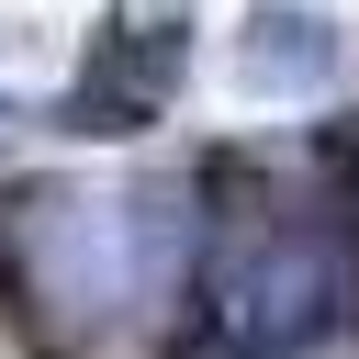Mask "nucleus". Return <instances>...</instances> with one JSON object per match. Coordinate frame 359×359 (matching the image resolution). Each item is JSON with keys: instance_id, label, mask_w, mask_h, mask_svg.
Listing matches in <instances>:
<instances>
[{"instance_id": "1", "label": "nucleus", "mask_w": 359, "mask_h": 359, "mask_svg": "<svg viewBox=\"0 0 359 359\" xmlns=\"http://www.w3.org/2000/svg\"><path fill=\"white\" fill-rule=\"evenodd\" d=\"M348 303H359V280L337 269V236L258 224V236L202 247V269H191V325H180L168 359H280V348L325 337Z\"/></svg>"}, {"instance_id": "2", "label": "nucleus", "mask_w": 359, "mask_h": 359, "mask_svg": "<svg viewBox=\"0 0 359 359\" xmlns=\"http://www.w3.org/2000/svg\"><path fill=\"white\" fill-rule=\"evenodd\" d=\"M180 67H191V45H180L168 22H101V45H90L79 90L56 101V123H67V135L123 146V135H146V123L180 101Z\"/></svg>"}, {"instance_id": "3", "label": "nucleus", "mask_w": 359, "mask_h": 359, "mask_svg": "<svg viewBox=\"0 0 359 359\" xmlns=\"http://www.w3.org/2000/svg\"><path fill=\"white\" fill-rule=\"evenodd\" d=\"M236 79L247 90H325L337 79V22L325 11H292V0H258L247 11V45H236Z\"/></svg>"}, {"instance_id": "4", "label": "nucleus", "mask_w": 359, "mask_h": 359, "mask_svg": "<svg viewBox=\"0 0 359 359\" xmlns=\"http://www.w3.org/2000/svg\"><path fill=\"white\" fill-rule=\"evenodd\" d=\"M0 123H11V101H0Z\"/></svg>"}]
</instances>
